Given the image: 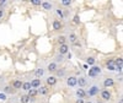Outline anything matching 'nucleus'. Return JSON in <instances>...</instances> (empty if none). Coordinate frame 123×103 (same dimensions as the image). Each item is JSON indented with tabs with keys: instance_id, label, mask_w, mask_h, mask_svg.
Listing matches in <instances>:
<instances>
[{
	"instance_id": "23",
	"label": "nucleus",
	"mask_w": 123,
	"mask_h": 103,
	"mask_svg": "<svg viewBox=\"0 0 123 103\" xmlns=\"http://www.w3.org/2000/svg\"><path fill=\"white\" fill-rule=\"evenodd\" d=\"M20 102L21 103H28L30 102V97L27 95H22L21 97H20Z\"/></svg>"
},
{
	"instance_id": "16",
	"label": "nucleus",
	"mask_w": 123,
	"mask_h": 103,
	"mask_svg": "<svg viewBox=\"0 0 123 103\" xmlns=\"http://www.w3.org/2000/svg\"><path fill=\"white\" fill-rule=\"evenodd\" d=\"M41 5H42V7L46 10V11H49V10H52V7H53V5L50 4L49 1H43Z\"/></svg>"
},
{
	"instance_id": "26",
	"label": "nucleus",
	"mask_w": 123,
	"mask_h": 103,
	"mask_svg": "<svg viewBox=\"0 0 123 103\" xmlns=\"http://www.w3.org/2000/svg\"><path fill=\"white\" fill-rule=\"evenodd\" d=\"M60 4L63 6H70L71 4H73V1H71V0H62Z\"/></svg>"
},
{
	"instance_id": "36",
	"label": "nucleus",
	"mask_w": 123,
	"mask_h": 103,
	"mask_svg": "<svg viewBox=\"0 0 123 103\" xmlns=\"http://www.w3.org/2000/svg\"><path fill=\"white\" fill-rule=\"evenodd\" d=\"M85 103H92V102H91V101H89V102H85Z\"/></svg>"
},
{
	"instance_id": "24",
	"label": "nucleus",
	"mask_w": 123,
	"mask_h": 103,
	"mask_svg": "<svg viewBox=\"0 0 123 103\" xmlns=\"http://www.w3.org/2000/svg\"><path fill=\"white\" fill-rule=\"evenodd\" d=\"M55 14L59 16L60 20H63V18L65 17V16H64V12H63V10H60V9H57V10H55Z\"/></svg>"
},
{
	"instance_id": "19",
	"label": "nucleus",
	"mask_w": 123,
	"mask_h": 103,
	"mask_svg": "<svg viewBox=\"0 0 123 103\" xmlns=\"http://www.w3.org/2000/svg\"><path fill=\"white\" fill-rule=\"evenodd\" d=\"M95 63H96V59H95L94 57H89V58L86 59V65H87V66H89V65L94 66V65H95Z\"/></svg>"
},
{
	"instance_id": "22",
	"label": "nucleus",
	"mask_w": 123,
	"mask_h": 103,
	"mask_svg": "<svg viewBox=\"0 0 123 103\" xmlns=\"http://www.w3.org/2000/svg\"><path fill=\"white\" fill-rule=\"evenodd\" d=\"M57 40H58V43H59L60 46H63V44H65V42H67V37H65V36H59Z\"/></svg>"
},
{
	"instance_id": "13",
	"label": "nucleus",
	"mask_w": 123,
	"mask_h": 103,
	"mask_svg": "<svg viewBox=\"0 0 123 103\" xmlns=\"http://www.w3.org/2000/svg\"><path fill=\"white\" fill-rule=\"evenodd\" d=\"M113 85H115V80H113V79H111V77H108V79H105V81H104V86H105V88L112 87Z\"/></svg>"
},
{
	"instance_id": "10",
	"label": "nucleus",
	"mask_w": 123,
	"mask_h": 103,
	"mask_svg": "<svg viewBox=\"0 0 123 103\" xmlns=\"http://www.w3.org/2000/svg\"><path fill=\"white\" fill-rule=\"evenodd\" d=\"M47 70L49 71V73H55V71L58 70V64L57 63H49L48 64V66H47Z\"/></svg>"
},
{
	"instance_id": "15",
	"label": "nucleus",
	"mask_w": 123,
	"mask_h": 103,
	"mask_svg": "<svg viewBox=\"0 0 123 103\" xmlns=\"http://www.w3.org/2000/svg\"><path fill=\"white\" fill-rule=\"evenodd\" d=\"M52 27L54 31H59L62 28V22L59 21V20H53V22H52Z\"/></svg>"
},
{
	"instance_id": "12",
	"label": "nucleus",
	"mask_w": 123,
	"mask_h": 103,
	"mask_svg": "<svg viewBox=\"0 0 123 103\" xmlns=\"http://www.w3.org/2000/svg\"><path fill=\"white\" fill-rule=\"evenodd\" d=\"M37 91H38V93L39 95H48L49 93V87L48 86H41V87H38L37 88Z\"/></svg>"
},
{
	"instance_id": "8",
	"label": "nucleus",
	"mask_w": 123,
	"mask_h": 103,
	"mask_svg": "<svg viewBox=\"0 0 123 103\" xmlns=\"http://www.w3.org/2000/svg\"><path fill=\"white\" fill-rule=\"evenodd\" d=\"M46 81H47V86H54V85H57L58 79L55 76H48Z\"/></svg>"
},
{
	"instance_id": "11",
	"label": "nucleus",
	"mask_w": 123,
	"mask_h": 103,
	"mask_svg": "<svg viewBox=\"0 0 123 103\" xmlns=\"http://www.w3.org/2000/svg\"><path fill=\"white\" fill-rule=\"evenodd\" d=\"M75 95L78 96V98H85L87 95H86V92H85V90L84 88H78L76 91H75Z\"/></svg>"
},
{
	"instance_id": "5",
	"label": "nucleus",
	"mask_w": 123,
	"mask_h": 103,
	"mask_svg": "<svg viewBox=\"0 0 123 103\" xmlns=\"http://www.w3.org/2000/svg\"><path fill=\"white\" fill-rule=\"evenodd\" d=\"M106 68L108 71H116V64H115V60L113 59H108L107 63H106Z\"/></svg>"
},
{
	"instance_id": "31",
	"label": "nucleus",
	"mask_w": 123,
	"mask_h": 103,
	"mask_svg": "<svg viewBox=\"0 0 123 103\" xmlns=\"http://www.w3.org/2000/svg\"><path fill=\"white\" fill-rule=\"evenodd\" d=\"M57 61H59V63H60V61H63V57H62V55H58V57L55 58V61H54V63H57Z\"/></svg>"
},
{
	"instance_id": "38",
	"label": "nucleus",
	"mask_w": 123,
	"mask_h": 103,
	"mask_svg": "<svg viewBox=\"0 0 123 103\" xmlns=\"http://www.w3.org/2000/svg\"><path fill=\"white\" fill-rule=\"evenodd\" d=\"M0 91H1V88H0Z\"/></svg>"
},
{
	"instance_id": "17",
	"label": "nucleus",
	"mask_w": 123,
	"mask_h": 103,
	"mask_svg": "<svg viewBox=\"0 0 123 103\" xmlns=\"http://www.w3.org/2000/svg\"><path fill=\"white\" fill-rule=\"evenodd\" d=\"M24 91H26V92H28L31 88H32V87H31V84H30V81H26V82H22V87H21Z\"/></svg>"
},
{
	"instance_id": "25",
	"label": "nucleus",
	"mask_w": 123,
	"mask_h": 103,
	"mask_svg": "<svg viewBox=\"0 0 123 103\" xmlns=\"http://www.w3.org/2000/svg\"><path fill=\"white\" fill-rule=\"evenodd\" d=\"M14 92H15V90L12 87H10V86L4 87V93H14Z\"/></svg>"
},
{
	"instance_id": "21",
	"label": "nucleus",
	"mask_w": 123,
	"mask_h": 103,
	"mask_svg": "<svg viewBox=\"0 0 123 103\" xmlns=\"http://www.w3.org/2000/svg\"><path fill=\"white\" fill-rule=\"evenodd\" d=\"M35 75H36L37 79H41V77L44 75V70H43V69H41V68L37 69V70H36V73H35Z\"/></svg>"
},
{
	"instance_id": "18",
	"label": "nucleus",
	"mask_w": 123,
	"mask_h": 103,
	"mask_svg": "<svg viewBox=\"0 0 123 103\" xmlns=\"http://www.w3.org/2000/svg\"><path fill=\"white\" fill-rule=\"evenodd\" d=\"M69 42H70L71 44H74L75 42H78V36H76L75 33H70V34H69Z\"/></svg>"
},
{
	"instance_id": "37",
	"label": "nucleus",
	"mask_w": 123,
	"mask_h": 103,
	"mask_svg": "<svg viewBox=\"0 0 123 103\" xmlns=\"http://www.w3.org/2000/svg\"><path fill=\"white\" fill-rule=\"evenodd\" d=\"M97 103H102V102H97Z\"/></svg>"
},
{
	"instance_id": "29",
	"label": "nucleus",
	"mask_w": 123,
	"mask_h": 103,
	"mask_svg": "<svg viewBox=\"0 0 123 103\" xmlns=\"http://www.w3.org/2000/svg\"><path fill=\"white\" fill-rule=\"evenodd\" d=\"M31 4L35 5V6H39L42 4V1H41V0H31Z\"/></svg>"
},
{
	"instance_id": "33",
	"label": "nucleus",
	"mask_w": 123,
	"mask_h": 103,
	"mask_svg": "<svg viewBox=\"0 0 123 103\" xmlns=\"http://www.w3.org/2000/svg\"><path fill=\"white\" fill-rule=\"evenodd\" d=\"M3 16H4V10H3V9H0V18H1Z\"/></svg>"
},
{
	"instance_id": "20",
	"label": "nucleus",
	"mask_w": 123,
	"mask_h": 103,
	"mask_svg": "<svg viewBox=\"0 0 123 103\" xmlns=\"http://www.w3.org/2000/svg\"><path fill=\"white\" fill-rule=\"evenodd\" d=\"M37 95H38V91H37L36 88H31V90L27 92V96H28L30 98H31V97H36Z\"/></svg>"
},
{
	"instance_id": "34",
	"label": "nucleus",
	"mask_w": 123,
	"mask_h": 103,
	"mask_svg": "<svg viewBox=\"0 0 123 103\" xmlns=\"http://www.w3.org/2000/svg\"><path fill=\"white\" fill-rule=\"evenodd\" d=\"M7 0H0V5H5Z\"/></svg>"
},
{
	"instance_id": "1",
	"label": "nucleus",
	"mask_w": 123,
	"mask_h": 103,
	"mask_svg": "<svg viewBox=\"0 0 123 103\" xmlns=\"http://www.w3.org/2000/svg\"><path fill=\"white\" fill-rule=\"evenodd\" d=\"M101 73H102L101 68H100V66H97V65H94V66H91V68L89 69L87 75H89V77H97Z\"/></svg>"
},
{
	"instance_id": "35",
	"label": "nucleus",
	"mask_w": 123,
	"mask_h": 103,
	"mask_svg": "<svg viewBox=\"0 0 123 103\" xmlns=\"http://www.w3.org/2000/svg\"><path fill=\"white\" fill-rule=\"evenodd\" d=\"M74 46H75V47H81L80 42H75V43H74Z\"/></svg>"
},
{
	"instance_id": "4",
	"label": "nucleus",
	"mask_w": 123,
	"mask_h": 103,
	"mask_svg": "<svg viewBox=\"0 0 123 103\" xmlns=\"http://www.w3.org/2000/svg\"><path fill=\"white\" fill-rule=\"evenodd\" d=\"M86 84H87L86 77H84V76L76 77V85H79V88H83L84 86H86Z\"/></svg>"
},
{
	"instance_id": "2",
	"label": "nucleus",
	"mask_w": 123,
	"mask_h": 103,
	"mask_svg": "<svg viewBox=\"0 0 123 103\" xmlns=\"http://www.w3.org/2000/svg\"><path fill=\"white\" fill-rule=\"evenodd\" d=\"M98 92H100V87L97 85H94V86L89 87V91L86 92V95L90 96V97H94V96L98 95Z\"/></svg>"
},
{
	"instance_id": "6",
	"label": "nucleus",
	"mask_w": 123,
	"mask_h": 103,
	"mask_svg": "<svg viewBox=\"0 0 123 103\" xmlns=\"http://www.w3.org/2000/svg\"><path fill=\"white\" fill-rule=\"evenodd\" d=\"M101 98L104 99V101H110V99H111V92H110L107 88L102 90V91H101Z\"/></svg>"
},
{
	"instance_id": "7",
	"label": "nucleus",
	"mask_w": 123,
	"mask_h": 103,
	"mask_svg": "<svg viewBox=\"0 0 123 103\" xmlns=\"http://www.w3.org/2000/svg\"><path fill=\"white\" fill-rule=\"evenodd\" d=\"M67 85L69 87H75L76 86V77L75 76H69L67 79Z\"/></svg>"
},
{
	"instance_id": "14",
	"label": "nucleus",
	"mask_w": 123,
	"mask_h": 103,
	"mask_svg": "<svg viewBox=\"0 0 123 103\" xmlns=\"http://www.w3.org/2000/svg\"><path fill=\"white\" fill-rule=\"evenodd\" d=\"M22 87V81L21 80H14L12 81V88L14 90H20Z\"/></svg>"
},
{
	"instance_id": "30",
	"label": "nucleus",
	"mask_w": 123,
	"mask_h": 103,
	"mask_svg": "<svg viewBox=\"0 0 123 103\" xmlns=\"http://www.w3.org/2000/svg\"><path fill=\"white\" fill-rule=\"evenodd\" d=\"M6 99V95L3 93V92H0V101H5Z\"/></svg>"
},
{
	"instance_id": "9",
	"label": "nucleus",
	"mask_w": 123,
	"mask_h": 103,
	"mask_svg": "<svg viewBox=\"0 0 123 103\" xmlns=\"http://www.w3.org/2000/svg\"><path fill=\"white\" fill-rule=\"evenodd\" d=\"M30 84H31V87H32V88H38V87H41V84H42V81H41V79H33L32 81H31L30 82Z\"/></svg>"
},
{
	"instance_id": "28",
	"label": "nucleus",
	"mask_w": 123,
	"mask_h": 103,
	"mask_svg": "<svg viewBox=\"0 0 123 103\" xmlns=\"http://www.w3.org/2000/svg\"><path fill=\"white\" fill-rule=\"evenodd\" d=\"M73 21H74V23H75V25H79V23H80V17H79V15H78V14L73 17Z\"/></svg>"
},
{
	"instance_id": "32",
	"label": "nucleus",
	"mask_w": 123,
	"mask_h": 103,
	"mask_svg": "<svg viewBox=\"0 0 123 103\" xmlns=\"http://www.w3.org/2000/svg\"><path fill=\"white\" fill-rule=\"evenodd\" d=\"M75 103H85V101H84L83 98H78V99L75 101Z\"/></svg>"
},
{
	"instance_id": "27",
	"label": "nucleus",
	"mask_w": 123,
	"mask_h": 103,
	"mask_svg": "<svg viewBox=\"0 0 123 103\" xmlns=\"http://www.w3.org/2000/svg\"><path fill=\"white\" fill-rule=\"evenodd\" d=\"M55 73H57V76H59V77H62V76H64V75H65L64 69H59V70L55 71ZM57 76H55V77H57Z\"/></svg>"
},
{
	"instance_id": "3",
	"label": "nucleus",
	"mask_w": 123,
	"mask_h": 103,
	"mask_svg": "<svg viewBox=\"0 0 123 103\" xmlns=\"http://www.w3.org/2000/svg\"><path fill=\"white\" fill-rule=\"evenodd\" d=\"M58 52H59V55H67L68 53H69V46L68 44H63V46H59V49H58Z\"/></svg>"
}]
</instances>
